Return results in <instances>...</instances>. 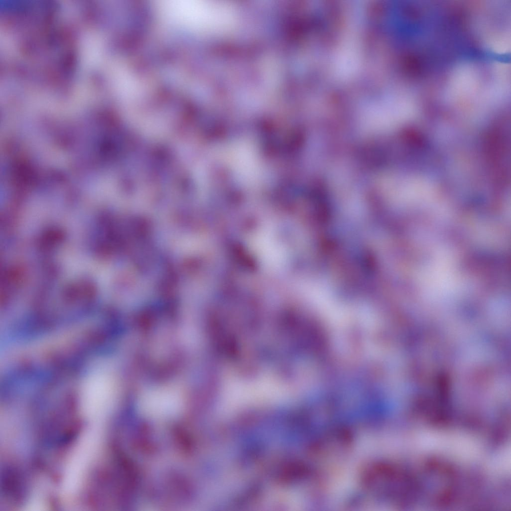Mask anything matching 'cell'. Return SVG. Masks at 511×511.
<instances>
[{"label":"cell","instance_id":"2","mask_svg":"<svg viewBox=\"0 0 511 511\" xmlns=\"http://www.w3.org/2000/svg\"><path fill=\"white\" fill-rule=\"evenodd\" d=\"M182 403V396L177 388L163 385L145 390L140 398L139 404L145 414L162 419L176 414L181 409Z\"/></svg>","mask_w":511,"mask_h":511},{"label":"cell","instance_id":"1","mask_svg":"<svg viewBox=\"0 0 511 511\" xmlns=\"http://www.w3.org/2000/svg\"><path fill=\"white\" fill-rule=\"evenodd\" d=\"M362 482L367 490L381 498L400 502L407 499L410 477L398 467L385 462L374 463L364 470Z\"/></svg>","mask_w":511,"mask_h":511}]
</instances>
